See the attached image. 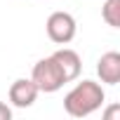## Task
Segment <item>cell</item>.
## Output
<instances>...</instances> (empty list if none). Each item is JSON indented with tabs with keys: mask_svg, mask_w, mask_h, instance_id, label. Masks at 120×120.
Listing matches in <instances>:
<instances>
[{
	"mask_svg": "<svg viewBox=\"0 0 120 120\" xmlns=\"http://www.w3.org/2000/svg\"><path fill=\"white\" fill-rule=\"evenodd\" d=\"M104 101H106L104 87L94 80H82L64 97V111L73 118H87L94 111H99Z\"/></svg>",
	"mask_w": 120,
	"mask_h": 120,
	"instance_id": "1",
	"label": "cell"
},
{
	"mask_svg": "<svg viewBox=\"0 0 120 120\" xmlns=\"http://www.w3.org/2000/svg\"><path fill=\"white\" fill-rule=\"evenodd\" d=\"M31 80H33V82H35V87H38L40 92H45V94L59 92V90L66 85L61 68L56 66V61H54L52 56L40 59V61L33 66V71H31Z\"/></svg>",
	"mask_w": 120,
	"mask_h": 120,
	"instance_id": "2",
	"label": "cell"
},
{
	"mask_svg": "<svg viewBox=\"0 0 120 120\" xmlns=\"http://www.w3.org/2000/svg\"><path fill=\"white\" fill-rule=\"evenodd\" d=\"M45 28H47V35H49L52 42L68 45L75 38L78 24H75L73 14H68V12H52L49 19H47V24H45Z\"/></svg>",
	"mask_w": 120,
	"mask_h": 120,
	"instance_id": "3",
	"label": "cell"
},
{
	"mask_svg": "<svg viewBox=\"0 0 120 120\" xmlns=\"http://www.w3.org/2000/svg\"><path fill=\"white\" fill-rule=\"evenodd\" d=\"M38 94H40V90L35 87V82H33L31 78H19V80H14L12 87H10V101H12V106H17V108H28V106H33L35 99H38Z\"/></svg>",
	"mask_w": 120,
	"mask_h": 120,
	"instance_id": "4",
	"label": "cell"
},
{
	"mask_svg": "<svg viewBox=\"0 0 120 120\" xmlns=\"http://www.w3.org/2000/svg\"><path fill=\"white\" fill-rule=\"evenodd\" d=\"M52 59L56 61V66L61 68L64 73V80L66 82H73L80 78V71H82V61H80V54L75 49H68V47H61L52 54Z\"/></svg>",
	"mask_w": 120,
	"mask_h": 120,
	"instance_id": "5",
	"label": "cell"
},
{
	"mask_svg": "<svg viewBox=\"0 0 120 120\" xmlns=\"http://www.w3.org/2000/svg\"><path fill=\"white\" fill-rule=\"evenodd\" d=\"M97 75L106 85H118L120 82V54L118 52H106L97 61Z\"/></svg>",
	"mask_w": 120,
	"mask_h": 120,
	"instance_id": "6",
	"label": "cell"
},
{
	"mask_svg": "<svg viewBox=\"0 0 120 120\" xmlns=\"http://www.w3.org/2000/svg\"><path fill=\"white\" fill-rule=\"evenodd\" d=\"M101 19L108 26L120 28V0H106L101 7Z\"/></svg>",
	"mask_w": 120,
	"mask_h": 120,
	"instance_id": "7",
	"label": "cell"
},
{
	"mask_svg": "<svg viewBox=\"0 0 120 120\" xmlns=\"http://www.w3.org/2000/svg\"><path fill=\"white\" fill-rule=\"evenodd\" d=\"M0 120H12V108L0 101Z\"/></svg>",
	"mask_w": 120,
	"mask_h": 120,
	"instance_id": "8",
	"label": "cell"
},
{
	"mask_svg": "<svg viewBox=\"0 0 120 120\" xmlns=\"http://www.w3.org/2000/svg\"><path fill=\"white\" fill-rule=\"evenodd\" d=\"M118 113H120V106H111V108L104 113V118H106V120H111V118H113V115H118Z\"/></svg>",
	"mask_w": 120,
	"mask_h": 120,
	"instance_id": "9",
	"label": "cell"
}]
</instances>
